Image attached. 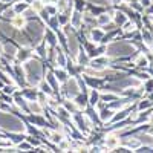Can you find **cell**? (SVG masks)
I'll return each instance as SVG.
<instances>
[{"label":"cell","instance_id":"4","mask_svg":"<svg viewBox=\"0 0 153 153\" xmlns=\"http://www.w3.org/2000/svg\"><path fill=\"white\" fill-rule=\"evenodd\" d=\"M16 57L20 60V61H26L29 57H31V51L29 49H19L16 52Z\"/></svg>","mask_w":153,"mask_h":153},{"label":"cell","instance_id":"12","mask_svg":"<svg viewBox=\"0 0 153 153\" xmlns=\"http://www.w3.org/2000/svg\"><path fill=\"white\" fill-rule=\"evenodd\" d=\"M136 65H138L139 68H146V66H149V60H147V57H144V55H138Z\"/></svg>","mask_w":153,"mask_h":153},{"label":"cell","instance_id":"26","mask_svg":"<svg viewBox=\"0 0 153 153\" xmlns=\"http://www.w3.org/2000/svg\"><path fill=\"white\" fill-rule=\"evenodd\" d=\"M40 87H42V92H46V94H51V86H49V83H45V81H42V84H40Z\"/></svg>","mask_w":153,"mask_h":153},{"label":"cell","instance_id":"2","mask_svg":"<svg viewBox=\"0 0 153 153\" xmlns=\"http://www.w3.org/2000/svg\"><path fill=\"white\" fill-rule=\"evenodd\" d=\"M83 23V16L80 14V11H75L71 16V26L72 28H80Z\"/></svg>","mask_w":153,"mask_h":153},{"label":"cell","instance_id":"20","mask_svg":"<svg viewBox=\"0 0 153 153\" xmlns=\"http://www.w3.org/2000/svg\"><path fill=\"white\" fill-rule=\"evenodd\" d=\"M143 37H144V40H146V45H149V46H152V45H153V38H152V35H150L147 31H144V32H143Z\"/></svg>","mask_w":153,"mask_h":153},{"label":"cell","instance_id":"24","mask_svg":"<svg viewBox=\"0 0 153 153\" xmlns=\"http://www.w3.org/2000/svg\"><path fill=\"white\" fill-rule=\"evenodd\" d=\"M14 91H16V86H9V84H6V86H3V92L5 94H14Z\"/></svg>","mask_w":153,"mask_h":153},{"label":"cell","instance_id":"28","mask_svg":"<svg viewBox=\"0 0 153 153\" xmlns=\"http://www.w3.org/2000/svg\"><path fill=\"white\" fill-rule=\"evenodd\" d=\"M3 16H6V17H14V16H16V11H14V9H6V11L3 12Z\"/></svg>","mask_w":153,"mask_h":153},{"label":"cell","instance_id":"5","mask_svg":"<svg viewBox=\"0 0 153 153\" xmlns=\"http://www.w3.org/2000/svg\"><path fill=\"white\" fill-rule=\"evenodd\" d=\"M120 146V139L117 138V136H109L107 139H106V147L107 149H117Z\"/></svg>","mask_w":153,"mask_h":153},{"label":"cell","instance_id":"23","mask_svg":"<svg viewBox=\"0 0 153 153\" xmlns=\"http://www.w3.org/2000/svg\"><path fill=\"white\" fill-rule=\"evenodd\" d=\"M32 9H35V11L40 12V11L43 9V2H40V0H37V2H34V3H32Z\"/></svg>","mask_w":153,"mask_h":153},{"label":"cell","instance_id":"9","mask_svg":"<svg viewBox=\"0 0 153 153\" xmlns=\"http://www.w3.org/2000/svg\"><path fill=\"white\" fill-rule=\"evenodd\" d=\"M110 19H112V16H109V14H101V16H98L97 23L100 25V26H104V25L110 23Z\"/></svg>","mask_w":153,"mask_h":153},{"label":"cell","instance_id":"7","mask_svg":"<svg viewBox=\"0 0 153 153\" xmlns=\"http://www.w3.org/2000/svg\"><path fill=\"white\" fill-rule=\"evenodd\" d=\"M115 115V112L112 110V109H104V110H101V113H100V118H101V121H109V120H112V117Z\"/></svg>","mask_w":153,"mask_h":153},{"label":"cell","instance_id":"1","mask_svg":"<svg viewBox=\"0 0 153 153\" xmlns=\"http://www.w3.org/2000/svg\"><path fill=\"white\" fill-rule=\"evenodd\" d=\"M66 95L68 97H76V95H78V87H76V80H71V81H68V84H66Z\"/></svg>","mask_w":153,"mask_h":153},{"label":"cell","instance_id":"11","mask_svg":"<svg viewBox=\"0 0 153 153\" xmlns=\"http://www.w3.org/2000/svg\"><path fill=\"white\" fill-rule=\"evenodd\" d=\"M29 6V3L28 2H23V3H17L16 6H14V11H16V14H20V12H25V9H26Z\"/></svg>","mask_w":153,"mask_h":153},{"label":"cell","instance_id":"3","mask_svg":"<svg viewBox=\"0 0 153 153\" xmlns=\"http://www.w3.org/2000/svg\"><path fill=\"white\" fill-rule=\"evenodd\" d=\"M28 107H29V110H31L32 113H35V115H42V112H43L42 104L38 103V101H35V100H29V101H28Z\"/></svg>","mask_w":153,"mask_h":153},{"label":"cell","instance_id":"30","mask_svg":"<svg viewBox=\"0 0 153 153\" xmlns=\"http://www.w3.org/2000/svg\"><path fill=\"white\" fill-rule=\"evenodd\" d=\"M150 135L153 136V127H152V129H150Z\"/></svg>","mask_w":153,"mask_h":153},{"label":"cell","instance_id":"15","mask_svg":"<svg viewBox=\"0 0 153 153\" xmlns=\"http://www.w3.org/2000/svg\"><path fill=\"white\" fill-rule=\"evenodd\" d=\"M127 20H126V17H124V14L123 12H117V14H115V23L117 25H124Z\"/></svg>","mask_w":153,"mask_h":153},{"label":"cell","instance_id":"25","mask_svg":"<svg viewBox=\"0 0 153 153\" xmlns=\"http://www.w3.org/2000/svg\"><path fill=\"white\" fill-rule=\"evenodd\" d=\"M58 149H61V150H68V149H71V146H69V143H68V141H63V139H60V143H58Z\"/></svg>","mask_w":153,"mask_h":153},{"label":"cell","instance_id":"21","mask_svg":"<svg viewBox=\"0 0 153 153\" xmlns=\"http://www.w3.org/2000/svg\"><path fill=\"white\" fill-rule=\"evenodd\" d=\"M46 37H48V43L49 45H55V35H54V32L48 31L46 32Z\"/></svg>","mask_w":153,"mask_h":153},{"label":"cell","instance_id":"13","mask_svg":"<svg viewBox=\"0 0 153 153\" xmlns=\"http://www.w3.org/2000/svg\"><path fill=\"white\" fill-rule=\"evenodd\" d=\"M124 144L129 147V149H139V139L138 138H135V139H132V141H124Z\"/></svg>","mask_w":153,"mask_h":153},{"label":"cell","instance_id":"16","mask_svg":"<svg viewBox=\"0 0 153 153\" xmlns=\"http://www.w3.org/2000/svg\"><path fill=\"white\" fill-rule=\"evenodd\" d=\"M57 63H58V66H61V68L66 65V57L63 55L61 51H58V52H57Z\"/></svg>","mask_w":153,"mask_h":153},{"label":"cell","instance_id":"27","mask_svg":"<svg viewBox=\"0 0 153 153\" xmlns=\"http://www.w3.org/2000/svg\"><path fill=\"white\" fill-rule=\"evenodd\" d=\"M150 106V100H144V101H141V103H139V109H146V107H149Z\"/></svg>","mask_w":153,"mask_h":153},{"label":"cell","instance_id":"31","mask_svg":"<svg viewBox=\"0 0 153 153\" xmlns=\"http://www.w3.org/2000/svg\"><path fill=\"white\" fill-rule=\"evenodd\" d=\"M19 2H20V0H19Z\"/></svg>","mask_w":153,"mask_h":153},{"label":"cell","instance_id":"17","mask_svg":"<svg viewBox=\"0 0 153 153\" xmlns=\"http://www.w3.org/2000/svg\"><path fill=\"white\" fill-rule=\"evenodd\" d=\"M86 101H87V98H86L84 95H78V97H76L75 103H76V106H78V107H84V106H86Z\"/></svg>","mask_w":153,"mask_h":153},{"label":"cell","instance_id":"6","mask_svg":"<svg viewBox=\"0 0 153 153\" xmlns=\"http://www.w3.org/2000/svg\"><path fill=\"white\" fill-rule=\"evenodd\" d=\"M12 26H16V28H23V26H25V16L16 14L14 17H12Z\"/></svg>","mask_w":153,"mask_h":153},{"label":"cell","instance_id":"8","mask_svg":"<svg viewBox=\"0 0 153 153\" xmlns=\"http://www.w3.org/2000/svg\"><path fill=\"white\" fill-rule=\"evenodd\" d=\"M89 103H91L94 107H95V104L98 103V101H100V92L98 91H95V89H94V91H91V95H89Z\"/></svg>","mask_w":153,"mask_h":153},{"label":"cell","instance_id":"10","mask_svg":"<svg viewBox=\"0 0 153 153\" xmlns=\"http://www.w3.org/2000/svg\"><path fill=\"white\" fill-rule=\"evenodd\" d=\"M138 139H139V143H146L147 146H153V136L152 135H138Z\"/></svg>","mask_w":153,"mask_h":153},{"label":"cell","instance_id":"19","mask_svg":"<svg viewBox=\"0 0 153 153\" xmlns=\"http://www.w3.org/2000/svg\"><path fill=\"white\" fill-rule=\"evenodd\" d=\"M123 26H124V31L126 32H133L135 31V23H132V22H126Z\"/></svg>","mask_w":153,"mask_h":153},{"label":"cell","instance_id":"18","mask_svg":"<svg viewBox=\"0 0 153 153\" xmlns=\"http://www.w3.org/2000/svg\"><path fill=\"white\" fill-rule=\"evenodd\" d=\"M55 75H57V80H58V81H66V80H68V74H66L65 71H57Z\"/></svg>","mask_w":153,"mask_h":153},{"label":"cell","instance_id":"14","mask_svg":"<svg viewBox=\"0 0 153 153\" xmlns=\"http://www.w3.org/2000/svg\"><path fill=\"white\" fill-rule=\"evenodd\" d=\"M3 48H5V52H3V54H6V55H9V57H14V55H16V52H17V51L14 49V46H12V45H5Z\"/></svg>","mask_w":153,"mask_h":153},{"label":"cell","instance_id":"22","mask_svg":"<svg viewBox=\"0 0 153 153\" xmlns=\"http://www.w3.org/2000/svg\"><path fill=\"white\" fill-rule=\"evenodd\" d=\"M103 37V31H94L92 32V38H94V42H100V38Z\"/></svg>","mask_w":153,"mask_h":153},{"label":"cell","instance_id":"29","mask_svg":"<svg viewBox=\"0 0 153 153\" xmlns=\"http://www.w3.org/2000/svg\"><path fill=\"white\" fill-rule=\"evenodd\" d=\"M3 52H5V48H3L2 43H0V55H3Z\"/></svg>","mask_w":153,"mask_h":153}]
</instances>
